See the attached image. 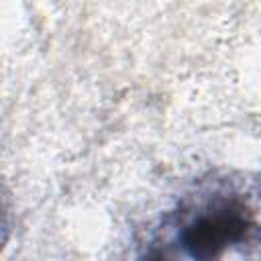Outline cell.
<instances>
[{
  "label": "cell",
  "mask_w": 261,
  "mask_h": 261,
  "mask_svg": "<svg viewBox=\"0 0 261 261\" xmlns=\"http://www.w3.org/2000/svg\"><path fill=\"white\" fill-rule=\"evenodd\" d=\"M251 228L253 214L243 200L218 198L181 226L177 241L192 261H220L230 247L249 237Z\"/></svg>",
  "instance_id": "1"
},
{
  "label": "cell",
  "mask_w": 261,
  "mask_h": 261,
  "mask_svg": "<svg viewBox=\"0 0 261 261\" xmlns=\"http://www.w3.org/2000/svg\"><path fill=\"white\" fill-rule=\"evenodd\" d=\"M141 261H169V257H167V255H165L157 245H151V247L143 253Z\"/></svg>",
  "instance_id": "2"
}]
</instances>
